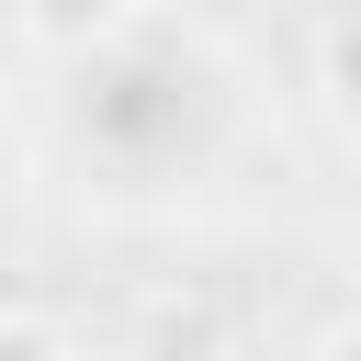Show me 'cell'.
<instances>
[{
    "mask_svg": "<svg viewBox=\"0 0 361 361\" xmlns=\"http://www.w3.org/2000/svg\"><path fill=\"white\" fill-rule=\"evenodd\" d=\"M113 361H248V338H237V316L214 293H147Z\"/></svg>",
    "mask_w": 361,
    "mask_h": 361,
    "instance_id": "6da1fadb",
    "label": "cell"
},
{
    "mask_svg": "<svg viewBox=\"0 0 361 361\" xmlns=\"http://www.w3.org/2000/svg\"><path fill=\"white\" fill-rule=\"evenodd\" d=\"M147 23V0H11V34L34 56H102Z\"/></svg>",
    "mask_w": 361,
    "mask_h": 361,
    "instance_id": "7a4b0ae2",
    "label": "cell"
},
{
    "mask_svg": "<svg viewBox=\"0 0 361 361\" xmlns=\"http://www.w3.org/2000/svg\"><path fill=\"white\" fill-rule=\"evenodd\" d=\"M316 102L361 135V11H338V23L316 34Z\"/></svg>",
    "mask_w": 361,
    "mask_h": 361,
    "instance_id": "3957f363",
    "label": "cell"
},
{
    "mask_svg": "<svg viewBox=\"0 0 361 361\" xmlns=\"http://www.w3.org/2000/svg\"><path fill=\"white\" fill-rule=\"evenodd\" d=\"M34 327V271H23V248L0 237V338H23Z\"/></svg>",
    "mask_w": 361,
    "mask_h": 361,
    "instance_id": "277c9868",
    "label": "cell"
}]
</instances>
